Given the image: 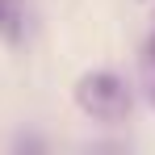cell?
<instances>
[{
    "mask_svg": "<svg viewBox=\"0 0 155 155\" xmlns=\"http://www.w3.org/2000/svg\"><path fill=\"white\" fill-rule=\"evenodd\" d=\"M76 105L92 122H126L134 109V92L117 71H84L76 80Z\"/></svg>",
    "mask_w": 155,
    "mask_h": 155,
    "instance_id": "6da1fadb",
    "label": "cell"
},
{
    "mask_svg": "<svg viewBox=\"0 0 155 155\" xmlns=\"http://www.w3.org/2000/svg\"><path fill=\"white\" fill-rule=\"evenodd\" d=\"M25 25H29L25 4L21 0H0V38L8 46H21L25 42Z\"/></svg>",
    "mask_w": 155,
    "mask_h": 155,
    "instance_id": "7a4b0ae2",
    "label": "cell"
}]
</instances>
